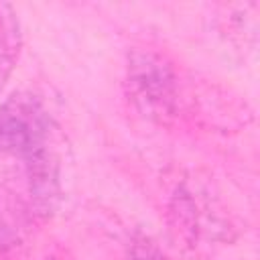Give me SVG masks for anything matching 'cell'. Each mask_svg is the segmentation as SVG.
Masks as SVG:
<instances>
[{
  "label": "cell",
  "mask_w": 260,
  "mask_h": 260,
  "mask_svg": "<svg viewBox=\"0 0 260 260\" xmlns=\"http://www.w3.org/2000/svg\"><path fill=\"white\" fill-rule=\"evenodd\" d=\"M171 213L175 215L177 225L193 238L205 234L211 236V228H219V215L213 213L209 203L199 199V195L187 185H181L173 195Z\"/></svg>",
  "instance_id": "cell-3"
},
{
  "label": "cell",
  "mask_w": 260,
  "mask_h": 260,
  "mask_svg": "<svg viewBox=\"0 0 260 260\" xmlns=\"http://www.w3.org/2000/svg\"><path fill=\"white\" fill-rule=\"evenodd\" d=\"M132 104L148 118L167 120L179 102V79L171 61L154 51H132L126 67Z\"/></svg>",
  "instance_id": "cell-1"
},
{
  "label": "cell",
  "mask_w": 260,
  "mask_h": 260,
  "mask_svg": "<svg viewBox=\"0 0 260 260\" xmlns=\"http://www.w3.org/2000/svg\"><path fill=\"white\" fill-rule=\"evenodd\" d=\"M51 120L28 95H14L0 106V152L24 165L51 152Z\"/></svg>",
  "instance_id": "cell-2"
},
{
  "label": "cell",
  "mask_w": 260,
  "mask_h": 260,
  "mask_svg": "<svg viewBox=\"0 0 260 260\" xmlns=\"http://www.w3.org/2000/svg\"><path fill=\"white\" fill-rule=\"evenodd\" d=\"M20 22L8 4H0V89L10 77L20 53Z\"/></svg>",
  "instance_id": "cell-4"
},
{
  "label": "cell",
  "mask_w": 260,
  "mask_h": 260,
  "mask_svg": "<svg viewBox=\"0 0 260 260\" xmlns=\"http://www.w3.org/2000/svg\"><path fill=\"white\" fill-rule=\"evenodd\" d=\"M130 260H167L165 254L144 236L136 238L130 246Z\"/></svg>",
  "instance_id": "cell-5"
}]
</instances>
